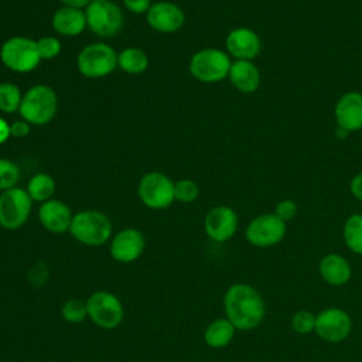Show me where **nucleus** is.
Returning <instances> with one entry per match:
<instances>
[{"label": "nucleus", "mask_w": 362, "mask_h": 362, "mask_svg": "<svg viewBox=\"0 0 362 362\" xmlns=\"http://www.w3.org/2000/svg\"><path fill=\"white\" fill-rule=\"evenodd\" d=\"M226 318L239 331L256 328L264 317V303L256 288L245 283L232 284L223 296Z\"/></svg>", "instance_id": "nucleus-1"}, {"label": "nucleus", "mask_w": 362, "mask_h": 362, "mask_svg": "<svg viewBox=\"0 0 362 362\" xmlns=\"http://www.w3.org/2000/svg\"><path fill=\"white\" fill-rule=\"evenodd\" d=\"M57 109L58 98L55 90L45 83H38L23 93L18 112L20 116L30 124L42 126L55 117Z\"/></svg>", "instance_id": "nucleus-2"}, {"label": "nucleus", "mask_w": 362, "mask_h": 362, "mask_svg": "<svg viewBox=\"0 0 362 362\" xmlns=\"http://www.w3.org/2000/svg\"><path fill=\"white\" fill-rule=\"evenodd\" d=\"M112 229V222L106 214L85 209L74 215L69 232L75 240L85 246H102L110 239Z\"/></svg>", "instance_id": "nucleus-3"}, {"label": "nucleus", "mask_w": 362, "mask_h": 362, "mask_svg": "<svg viewBox=\"0 0 362 362\" xmlns=\"http://www.w3.org/2000/svg\"><path fill=\"white\" fill-rule=\"evenodd\" d=\"M0 59L10 71L25 74L35 69L41 61L37 41L28 37H11L0 48Z\"/></svg>", "instance_id": "nucleus-4"}, {"label": "nucleus", "mask_w": 362, "mask_h": 362, "mask_svg": "<svg viewBox=\"0 0 362 362\" xmlns=\"http://www.w3.org/2000/svg\"><path fill=\"white\" fill-rule=\"evenodd\" d=\"M76 66L85 78L107 76L117 66V52L106 42L89 44L78 54Z\"/></svg>", "instance_id": "nucleus-5"}, {"label": "nucleus", "mask_w": 362, "mask_h": 362, "mask_svg": "<svg viewBox=\"0 0 362 362\" xmlns=\"http://www.w3.org/2000/svg\"><path fill=\"white\" fill-rule=\"evenodd\" d=\"M88 318L103 329L117 328L124 317V308L119 297L110 291L99 290L86 300Z\"/></svg>", "instance_id": "nucleus-6"}, {"label": "nucleus", "mask_w": 362, "mask_h": 362, "mask_svg": "<svg viewBox=\"0 0 362 362\" xmlns=\"http://www.w3.org/2000/svg\"><path fill=\"white\" fill-rule=\"evenodd\" d=\"M33 199L27 189L13 187L0 194V226L7 230L21 228L30 218Z\"/></svg>", "instance_id": "nucleus-7"}, {"label": "nucleus", "mask_w": 362, "mask_h": 362, "mask_svg": "<svg viewBox=\"0 0 362 362\" xmlns=\"http://www.w3.org/2000/svg\"><path fill=\"white\" fill-rule=\"evenodd\" d=\"M140 201L150 209H165L174 201V182L160 171H150L141 177L137 185Z\"/></svg>", "instance_id": "nucleus-8"}, {"label": "nucleus", "mask_w": 362, "mask_h": 362, "mask_svg": "<svg viewBox=\"0 0 362 362\" xmlns=\"http://www.w3.org/2000/svg\"><path fill=\"white\" fill-rule=\"evenodd\" d=\"M229 57L216 48H205L197 51L189 59L191 75L206 83L218 82L229 75L230 69Z\"/></svg>", "instance_id": "nucleus-9"}, {"label": "nucleus", "mask_w": 362, "mask_h": 362, "mask_svg": "<svg viewBox=\"0 0 362 362\" xmlns=\"http://www.w3.org/2000/svg\"><path fill=\"white\" fill-rule=\"evenodd\" d=\"M85 16L88 28L99 37H113L123 27V13L112 0L89 3Z\"/></svg>", "instance_id": "nucleus-10"}, {"label": "nucleus", "mask_w": 362, "mask_h": 362, "mask_svg": "<svg viewBox=\"0 0 362 362\" xmlns=\"http://www.w3.org/2000/svg\"><path fill=\"white\" fill-rule=\"evenodd\" d=\"M286 233L284 222L272 214L255 218L246 228V239L259 247H267L279 243Z\"/></svg>", "instance_id": "nucleus-11"}, {"label": "nucleus", "mask_w": 362, "mask_h": 362, "mask_svg": "<svg viewBox=\"0 0 362 362\" xmlns=\"http://www.w3.org/2000/svg\"><path fill=\"white\" fill-rule=\"evenodd\" d=\"M352 329V320L344 310L327 308L315 317L314 331L320 338L328 342L344 341Z\"/></svg>", "instance_id": "nucleus-12"}, {"label": "nucleus", "mask_w": 362, "mask_h": 362, "mask_svg": "<svg viewBox=\"0 0 362 362\" xmlns=\"http://www.w3.org/2000/svg\"><path fill=\"white\" fill-rule=\"evenodd\" d=\"M146 246L144 235L136 228H124L119 230L110 240V256L119 263L136 262Z\"/></svg>", "instance_id": "nucleus-13"}, {"label": "nucleus", "mask_w": 362, "mask_h": 362, "mask_svg": "<svg viewBox=\"0 0 362 362\" xmlns=\"http://www.w3.org/2000/svg\"><path fill=\"white\" fill-rule=\"evenodd\" d=\"M146 20L153 30L170 34L178 31L184 25L185 16L181 7L175 3L156 1L146 13Z\"/></svg>", "instance_id": "nucleus-14"}, {"label": "nucleus", "mask_w": 362, "mask_h": 362, "mask_svg": "<svg viewBox=\"0 0 362 362\" xmlns=\"http://www.w3.org/2000/svg\"><path fill=\"white\" fill-rule=\"evenodd\" d=\"M238 228V216L235 211L226 205L212 208L205 219L204 229L208 238L215 242H225L230 239Z\"/></svg>", "instance_id": "nucleus-15"}, {"label": "nucleus", "mask_w": 362, "mask_h": 362, "mask_svg": "<svg viewBox=\"0 0 362 362\" xmlns=\"http://www.w3.org/2000/svg\"><path fill=\"white\" fill-rule=\"evenodd\" d=\"M72 218L74 215L71 208L59 199L51 198L42 202L38 209V219L41 225L44 226V229L55 235L69 232Z\"/></svg>", "instance_id": "nucleus-16"}, {"label": "nucleus", "mask_w": 362, "mask_h": 362, "mask_svg": "<svg viewBox=\"0 0 362 362\" xmlns=\"http://www.w3.org/2000/svg\"><path fill=\"white\" fill-rule=\"evenodd\" d=\"M335 117L338 126L352 132L362 127V95L358 92L345 93L337 103Z\"/></svg>", "instance_id": "nucleus-17"}, {"label": "nucleus", "mask_w": 362, "mask_h": 362, "mask_svg": "<svg viewBox=\"0 0 362 362\" xmlns=\"http://www.w3.org/2000/svg\"><path fill=\"white\" fill-rule=\"evenodd\" d=\"M226 48L238 59L250 61L260 51V40L249 28H235L226 38Z\"/></svg>", "instance_id": "nucleus-18"}, {"label": "nucleus", "mask_w": 362, "mask_h": 362, "mask_svg": "<svg viewBox=\"0 0 362 362\" xmlns=\"http://www.w3.org/2000/svg\"><path fill=\"white\" fill-rule=\"evenodd\" d=\"M52 27L54 30L65 37L79 35L86 25V16L82 8H74L62 6L52 16Z\"/></svg>", "instance_id": "nucleus-19"}, {"label": "nucleus", "mask_w": 362, "mask_h": 362, "mask_svg": "<svg viewBox=\"0 0 362 362\" xmlns=\"http://www.w3.org/2000/svg\"><path fill=\"white\" fill-rule=\"evenodd\" d=\"M320 274L331 286H342L351 279V266L339 255H327L320 262Z\"/></svg>", "instance_id": "nucleus-20"}, {"label": "nucleus", "mask_w": 362, "mask_h": 362, "mask_svg": "<svg viewBox=\"0 0 362 362\" xmlns=\"http://www.w3.org/2000/svg\"><path fill=\"white\" fill-rule=\"evenodd\" d=\"M230 82L242 92H253L260 83V74L250 61L238 59L230 65L229 75Z\"/></svg>", "instance_id": "nucleus-21"}, {"label": "nucleus", "mask_w": 362, "mask_h": 362, "mask_svg": "<svg viewBox=\"0 0 362 362\" xmlns=\"http://www.w3.org/2000/svg\"><path fill=\"white\" fill-rule=\"evenodd\" d=\"M236 328L228 318L212 321L204 332V341L211 348H223L233 339Z\"/></svg>", "instance_id": "nucleus-22"}, {"label": "nucleus", "mask_w": 362, "mask_h": 362, "mask_svg": "<svg viewBox=\"0 0 362 362\" xmlns=\"http://www.w3.org/2000/svg\"><path fill=\"white\" fill-rule=\"evenodd\" d=\"M117 66L130 75H139L148 68V57L140 48L127 47L117 54Z\"/></svg>", "instance_id": "nucleus-23"}, {"label": "nucleus", "mask_w": 362, "mask_h": 362, "mask_svg": "<svg viewBox=\"0 0 362 362\" xmlns=\"http://www.w3.org/2000/svg\"><path fill=\"white\" fill-rule=\"evenodd\" d=\"M27 192L33 201L45 202L52 198L55 192V181L47 173H38L31 177L27 185Z\"/></svg>", "instance_id": "nucleus-24"}, {"label": "nucleus", "mask_w": 362, "mask_h": 362, "mask_svg": "<svg viewBox=\"0 0 362 362\" xmlns=\"http://www.w3.org/2000/svg\"><path fill=\"white\" fill-rule=\"evenodd\" d=\"M344 239L352 252L362 255V215L356 214L348 218L344 226Z\"/></svg>", "instance_id": "nucleus-25"}, {"label": "nucleus", "mask_w": 362, "mask_h": 362, "mask_svg": "<svg viewBox=\"0 0 362 362\" xmlns=\"http://www.w3.org/2000/svg\"><path fill=\"white\" fill-rule=\"evenodd\" d=\"M23 93L13 82L0 83V110L3 113H14L20 109Z\"/></svg>", "instance_id": "nucleus-26"}, {"label": "nucleus", "mask_w": 362, "mask_h": 362, "mask_svg": "<svg viewBox=\"0 0 362 362\" xmlns=\"http://www.w3.org/2000/svg\"><path fill=\"white\" fill-rule=\"evenodd\" d=\"M62 318L71 324H79L88 317L86 301L79 298L66 300L61 307Z\"/></svg>", "instance_id": "nucleus-27"}, {"label": "nucleus", "mask_w": 362, "mask_h": 362, "mask_svg": "<svg viewBox=\"0 0 362 362\" xmlns=\"http://www.w3.org/2000/svg\"><path fill=\"white\" fill-rule=\"evenodd\" d=\"M18 178H20L18 165L8 158H0V191L3 192L6 189L16 187Z\"/></svg>", "instance_id": "nucleus-28"}, {"label": "nucleus", "mask_w": 362, "mask_h": 362, "mask_svg": "<svg viewBox=\"0 0 362 362\" xmlns=\"http://www.w3.org/2000/svg\"><path fill=\"white\" fill-rule=\"evenodd\" d=\"M199 195V187L195 181L182 178L174 182V197L175 201L189 204L194 202Z\"/></svg>", "instance_id": "nucleus-29"}, {"label": "nucleus", "mask_w": 362, "mask_h": 362, "mask_svg": "<svg viewBox=\"0 0 362 362\" xmlns=\"http://www.w3.org/2000/svg\"><path fill=\"white\" fill-rule=\"evenodd\" d=\"M37 48L41 59H52L59 55L61 52V41L51 35H44L40 40H37Z\"/></svg>", "instance_id": "nucleus-30"}, {"label": "nucleus", "mask_w": 362, "mask_h": 362, "mask_svg": "<svg viewBox=\"0 0 362 362\" xmlns=\"http://www.w3.org/2000/svg\"><path fill=\"white\" fill-rule=\"evenodd\" d=\"M291 327L298 334H308L315 328V315L310 311L301 310L294 314L291 320Z\"/></svg>", "instance_id": "nucleus-31"}, {"label": "nucleus", "mask_w": 362, "mask_h": 362, "mask_svg": "<svg viewBox=\"0 0 362 362\" xmlns=\"http://www.w3.org/2000/svg\"><path fill=\"white\" fill-rule=\"evenodd\" d=\"M296 212H297V206H296L294 201H291V199H284V201H281V202L277 204V206H276V214H274V215H276L277 218H280L283 222H286V221L291 219V218L296 215Z\"/></svg>", "instance_id": "nucleus-32"}, {"label": "nucleus", "mask_w": 362, "mask_h": 362, "mask_svg": "<svg viewBox=\"0 0 362 362\" xmlns=\"http://www.w3.org/2000/svg\"><path fill=\"white\" fill-rule=\"evenodd\" d=\"M123 4L129 11L134 14H141V13H147L153 3L151 0H123Z\"/></svg>", "instance_id": "nucleus-33"}, {"label": "nucleus", "mask_w": 362, "mask_h": 362, "mask_svg": "<svg viewBox=\"0 0 362 362\" xmlns=\"http://www.w3.org/2000/svg\"><path fill=\"white\" fill-rule=\"evenodd\" d=\"M10 133L13 137H25L30 133V123L24 119L16 120L10 124Z\"/></svg>", "instance_id": "nucleus-34"}, {"label": "nucleus", "mask_w": 362, "mask_h": 362, "mask_svg": "<svg viewBox=\"0 0 362 362\" xmlns=\"http://www.w3.org/2000/svg\"><path fill=\"white\" fill-rule=\"evenodd\" d=\"M351 191H352V194H354L358 199L362 201V173L358 174V175L352 180V182H351Z\"/></svg>", "instance_id": "nucleus-35"}, {"label": "nucleus", "mask_w": 362, "mask_h": 362, "mask_svg": "<svg viewBox=\"0 0 362 362\" xmlns=\"http://www.w3.org/2000/svg\"><path fill=\"white\" fill-rule=\"evenodd\" d=\"M10 136H11V133H10V123L0 116V144L6 143Z\"/></svg>", "instance_id": "nucleus-36"}, {"label": "nucleus", "mask_w": 362, "mask_h": 362, "mask_svg": "<svg viewBox=\"0 0 362 362\" xmlns=\"http://www.w3.org/2000/svg\"><path fill=\"white\" fill-rule=\"evenodd\" d=\"M64 6L66 7H74V8H86L90 0H59Z\"/></svg>", "instance_id": "nucleus-37"}, {"label": "nucleus", "mask_w": 362, "mask_h": 362, "mask_svg": "<svg viewBox=\"0 0 362 362\" xmlns=\"http://www.w3.org/2000/svg\"><path fill=\"white\" fill-rule=\"evenodd\" d=\"M335 134H337V137H339V139H345V137H346V134H348V130H345V129H342V127H339V126H338V129H337Z\"/></svg>", "instance_id": "nucleus-38"}, {"label": "nucleus", "mask_w": 362, "mask_h": 362, "mask_svg": "<svg viewBox=\"0 0 362 362\" xmlns=\"http://www.w3.org/2000/svg\"><path fill=\"white\" fill-rule=\"evenodd\" d=\"M102 1H106V0H90V3H102Z\"/></svg>", "instance_id": "nucleus-39"}]
</instances>
